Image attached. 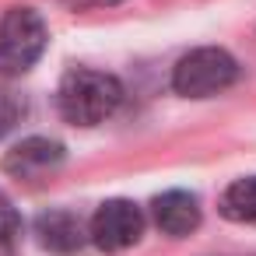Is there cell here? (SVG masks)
<instances>
[{"mask_svg": "<svg viewBox=\"0 0 256 256\" xmlns=\"http://www.w3.org/2000/svg\"><path fill=\"white\" fill-rule=\"evenodd\" d=\"M123 98V88L112 74H102V70H88V67H78L70 70L64 81H60V92H56V106H60V116L74 126H98L106 116L116 112Z\"/></svg>", "mask_w": 256, "mask_h": 256, "instance_id": "1", "label": "cell"}, {"mask_svg": "<svg viewBox=\"0 0 256 256\" xmlns=\"http://www.w3.org/2000/svg\"><path fill=\"white\" fill-rule=\"evenodd\" d=\"M46 50V22L32 8H11L0 18V74L18 78Z\"/></svg>", "mask_w": 256, "mask_h": 256, "instance_id": "2", "label": "cell"}, {"mask_svg": "<svg viewBox=\"0 0 256 256\" xmlns=\"http://www.w3.org/2000/svg\"><path fill=\"white\" fill-rule=\"evenodd\" d=\"M238 78V64L232 60V53L218 50V46H204L186 53L176 70H172V88L182 98H210L224 88H232Z\"/></svg>", "mask_w": 256, "mask_h": 256, "instance_id": "3", "label": "cell"}, {"mask_svg": "<svg viewBox=\"0 0 256 256\" xmlns=\"http://www.w3.org/2000/svg\"><path fill=\"white\" fill-rule=\"evenodd\" d=\"M92 242L106 252H120L130 249L140 235H144V214L137 204L130 200H106L95 218H92Z\"/></svg>", "mask_w": 256, "mask_h": 256, "instance_id": "4", "label": "cell"}, {"mask_svg": "<svg viewBox=\"0 0 256 256\" xmlns=\"http://www.w3.org/2000/svg\"><path fill=\"white\" fill-rule=\"evenodd\" d=\"M60 165H64V144H56L50 137H28L4 154V172H11L18 179H42Z\"/></svg>", "mask_w": 256, "mask_h": 256, "instance_id": "5", "label": "cell"}, {"mask_svg": "<svg viewBox=\"0 0 256 256\" xmlns=\"http://www.w3.org/2000/svg\"><path fill=\"white\" fill-rule=\"evenodd\" d=\"M151 210H154V224H158L165 235H172V238L190 235V232L200 224V204H196L193 193H182V190L162 193Z\"/></svg>", "mask_w": 256, "mask_h": 256, "instance_id": "6", "label": "cell"}, {"mask_svg": "<svg viewBox=\"0 0 256 256\" xmlns=\"http://www.w3.org/2000/svg\"><path fill=\"white\" fill-rule=\"evenodd\" d=\"M39 246L50 252H78L84 246V224L70 210H46L36 221Z\"/></svg>", "mask_w": 256, "mask_h": 256, "instance_id": "7", "label": "cell"}, {"mask_svg": "<svg viewBox=\"0 0 256 256\" xmlns=\"http://www.w3.org/2000/svg\"><path fill=\"white\" fill-rule=\"evenodd\" d=\"M221 214L228 221H238V224H252L256 221V176L235 179L221 193Z\"/></svg>", "mask_w": 256, "mask_h": 256, "instance_id": "8", "label": "cell"}, {"mask_svg": "<svg viewBox=\"0 0 256 256\" xmlns=\"http://www.w3.org/2000/svg\"><path fill=\"white\" fill-rule=\"evenodd\" d=\"M22 232V218H18V210H14V204L4 196V193H0V242H11L14 235Z\"/></svg>", "mask_w": 256, "mask_h": 256, "instance_id": "9", "label": "cell"}, {"mask_svg": "<svg viewBox=\"0 0 256 256\" xmlns=\"http://www.w3.org/2000/svg\"><path fill=\"white\" fill-rule=\"evenodd\" d=\"M18 120V102L8 95V92H0V134H8Z\"/></svg>", "mask_w": 256, "mask_h": 256, "instance_id": "10", "label": "cell"}, {"mask_svg": "<svg viewBox=\"0 0 256 256\" xmlns=\"http://www.w3.org/2000/svg\"><path fill=\"white\" fill-rule=\"evenodd\" d=\"M67 4L81 11V8H109V4H120V0H67Z\"/></svg>", "mask_w": 256, "mask_h": 256, "instance_id": "11", "label": "cell"}]
</instances>
